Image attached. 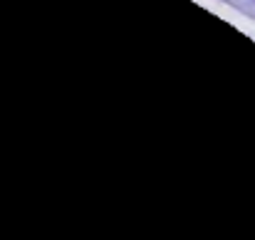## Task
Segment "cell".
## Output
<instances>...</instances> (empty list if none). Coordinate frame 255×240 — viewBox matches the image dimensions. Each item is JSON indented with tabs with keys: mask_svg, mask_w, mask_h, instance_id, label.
<instances>
[{
	"mask_svg": "<svg viewBox=\"0 0 255 240\" xmlns=\"http://www.w3.org/2000/svg\"><path fill=\"white\" fill-rule=\"evenodd\" d=\"M253 2H255V0H253Z\"/></svg>",
	"mask_w": 255,
	"mask_h": 240,
	"instance_id": "6da1fadb",
	"label": "cell"
}]
</instances>
